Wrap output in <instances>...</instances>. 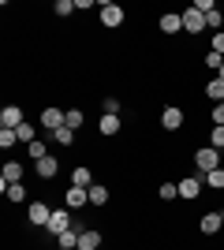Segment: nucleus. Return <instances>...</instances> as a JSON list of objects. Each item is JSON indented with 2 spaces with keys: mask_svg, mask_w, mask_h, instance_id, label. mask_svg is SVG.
<instances>
[{
  "mask_svg": "<svg viewBox=\"0 0 224 250\" xmlns=\"http://www.w3.org/2000/svg\"><path fill=\"white\" fill-rule=\"evenodd\" d=\"M53 142H60V146H71V142H75V131H71V127H56V131H53Z\"/></svg>",
  "mask_w": 224,
  "mask_h": 250,
  "instance_id": "nucleus-25",
  "label": "nucleus"
},
{
  "mask_svg": "<svg viewBox=\"0 0 224 250\" xmlns=\"http://www.w3.org/2000/svg\"><path fill=\"white\" fill-rule=\"evenodd\" d=\"M221 228H224V209H213V213H205L202 224H198V231H202V235H217Z\"/></svg>",
  "mask_w": 224,
  "mask_h": 250,
  "instance_id": "nucleus-11",
  "label": "nucleus"
},
{
  "mask_svg": "<svg viewBox=\"0 0 224 250\" xmlns=\"http://www.w3.org/2000/svg\"><path fill=\"white\" fill-rule=\"evenodd\" d=\"M22 176H26V168H22V161H8V165H4V172H0V187H11V183H22Z\"/></svg>",
  "mask_w": 224,
  "mask_h": 250,
  "instance_id": "nucleus-7",
  "label": "nucleus"
},
{
  "mask_svg": "<svg viewBox=\"0 0 224 250\" xmlns=\"http://www.w3.org/2000/svg\"><path fill=\"white\" fill-rule=\"evenodd\" d=\"M217 79H224V63H221V71H217Z\"/></svg>",
  "mask_w": 224,
  "mask_h": 250,
  "instance_id": "nucleus-36",
  "label": "nucleus"
},
{
  "mask_svg": "<svg viewBox=\"0 0 224 250\" xmlns=\"http://www.w3.org/2000/svg\"><path fill=\"white\" fill-rule=\"evenodd\" d=\"M191 8H194V11H202V15H209V11H217V0H194Z\"/></svg>",
  "mask_w": 224,
  "mask_h": 250,
  "instance_id": "nucleus-33",
  "label": "nucleus"
},
{
  "mask_svg": "<svg viewBox=\"0 0 224 250\" xmlns=\"http://www.w3.org/2000/svg\"><path fill=\"white\" fill-rule=\"evenodd\" d=\"M101 108H105V116H120V112H123V104H120L116 97H105V101H101Z\"/></svg>",
  "mask_w": 224,
  "mask_h": 250,
  "instance_id": "nucleus-30",
  "label": "nucleus"
},
{
  "mask_svg": "<svg viewBox=\"0 0 224 250\" xmlns=\"http://www.w3.org/2000/svg\"><path fill=\"white\" fill-rule=\"evenodd\" d=\"M34 172H38L41 179H56V172H60V161H56V157H41V161L34 165Z\"/></svg>",
  "mask_w": 224,
  "mask_h": 250,
  "instance_id": "nucleus-15",
  "label": "nucleus"
},
{
  "mask_svg": "<svg viewBox=\"0 0 224 250\" xmlns=\"http://www.w3.org/2000/svg\"><path fill=\"white\" fill-rule=\"evenodd\" d=\"M94 183H97V179H94V172H90L86 165H79L71 172V187H94Z\"/></svg>",
  "mask_w": 224,
  "mask_h": 250,
  "instance_id": "nucleus-16",
  "label": "nucleus"
},
{
  "mask_svg": "<svg viewBox=\"0 0 224 250\" xmlns=\"http://www.w3.org/2000/svg\"><path fill=\"white\" fill-rule=\"evenodd\" d=\"M79 250H101V231L86 228L82 235H79Z\"/></svg>",
  "mask_w": 224,
  "mask_h": 250,
  "instance_id": "nucleus-17",
  "label": "nucleus"
},
{
  "mask_svg": "<svg viewBox=\"0 0 224 250\" xmlns=\"http://www.w3.org/2000/svg\"><path fill=\"white\" fill-rule=\"evenodd\" d=\"M221 63H224V56H221V52H213V49L205 52V67H209V71H221Z\"/></svg>",
  "mask_w": 224,
  "mask_h": 250,
  "instance_id": "nucleus-32",
  "label": "nucleus"
},
{
  "mask_svg": "<svg viewBox=\"0 0 224 250\" xmlns=\"http://www.w3.org/2000/svg\"><path fill=\"white\" fill-rule=\"evenodd\" d=\"M209 49H213V52H221V56H224V30L209 38Z\"/></svg>",
  "mask_w": 224,
  "mask_h": 250,
  "instance_id": "nucleus-35",
  "label": "nucleus"
},
{
  "mask_svg": "<svg viewBox=\"0 0 224 250\" xmlns=\"http://www.w3.org/2000/svg\"><path fill=\"white\" fill-rule=\"evenodd\" d=\"M101 26H108V30H116V26H123V19H127V11L120 8V4H101Z\"/></svg>",
  "mask_w": 224,
  "mask_h": 250,
  "instance_id": "nucleus-3",
  "label": "nucleus"
},
{
  "mask_svg": "<svg viewBox=\"0 0 224 250\" xmlns=\"http://www.w3.org/2000/svg\"><path fill=\"white\" fill-rule=\"evenodd\" d=\"M183 30H187V34H205V15H202V11H194V8H187V11H183Z\"/></svg>",
  "mask_w": 224,
  "mask_h": 250,
  "instance_id": "nucleus-12",
  "label": "nucleus"
},
{
  "mask_svg": "<svg viewBox=\"0 0 224 250\" xmlns=\"http://www.w3.org/2000/svg\"><path fill=\"white\" fill-rule=\"evenodd\" d=\"M224 165V153L213 146H202L198 153H194V168H198V176H205V172H213V168Z\"/></svg>",
  "mask_w": 224,
  "mask_h": 250,
  "instance_id": "nucleus-1",
  "label": "nucleus"
},
{
  "mask_svg": "<svg viewBox=\"0 0 224 250\" xmlns=\"http://www.w3.org/2000/svg\"><path fill=\"white\" fill-rule=\"evenodd\" d=\"M183 124H187V116H183L180 104H168V108L161 112V127H164V131H180Z\"/></svg>",
  "mask_w": 224,
  "mask_h": 250,
  "instance_id": "nucleus-5",
  "label": "nucleus"
},
{
  "mask_svg": "<svg viewBox=\"0 0 224 250\" xmlns=\"http://www.w3.org/2000/svg\"><path fill=\"white\" fill-rule=\"evenodd\" d=\"M4 194H8V202H26V187H22V183H11V187H4Z\"/></svg>",
  "mask_w": 224,
  "mask_h": 250,
  "instance_id": "nucleus-27",
  "label": "nucleus"
},
{
  "mask_svg": "<svg viewBox=\"0 0 224 250\" xmlns=\"http://www.w3.org/2000/svg\"><path fill=\"white\" fill-rule=\"evenodd\" d=\"M205 97L213 104H224V79H209L205 83Z\"/></svg>",
  "mask_w": 224,
  "mask_h": 250,
  "instance_id": "nucleus-18",
  "label": "nucleus"
},
{
  "mask_svg": "<svg viewBox=\"0 0 224 250\" xmlns=\"http://www.w3.org/2000/svg\"><path fill=\"white\" fill-rule=\"evenodd\" d=\"M26 120H22V108L19 104H4L0 108V127H8V131H15V127H22Z\"/></svg>",
  "mask_w": 224,
  "mask_h": 250,
  "instance_id": "nucleus-6",
  "label": "nucleus"
},
{
  "mask_svg": "<svg viewBox=\"0 0 224 250\" xmlns=\"http://www.w3.org/2000/svg\"><path fill=\"white\" fill-rule=\"evenodd\" d=\"M26 157H30L34 165H38L41 157H49V149H45V142H41V138H38V142H30V146H26Z\"/></svg>",
  "mask_w": 224,
  "mask_h": 250,
  "instance_id": "nucleus-26",
  "label": "nucleus"
},
{
  "mask_svg": "<svg viewBox=\"0 0 224 250\" xmlns=\"http://www.w3.org/2000/svg\"><path fill=\"white\" fill-rule=\"evenodd\" d=\"M176 187H180V198H183V202H194L198 194H202L205 183H202V176H183Z\"/></svg>",
  "mask_w": 224,
  "mask_h": 250,
  "instance_id": "nucleus-4",
  "label": "nucleus"
},
{
  "mask_svg": "<svg viewBox=\"0 0 224 250\" xmlns=\"http://www.w3.org/2000/svg\"><path fill=\"white\" fill-rule=\"evenodd\" d=\"M221 26H224V11L217 8V11H209V15H205V30H213V34H221Z\"/></svg>",
  "mask_w": 224,
  "mask_h": 250,
  "instance_id": "nucleus-23",
  "label": "nucleus"
},
{
  "mask_svg": "<svg viewBox=\"0 0 224 250\" xmlns=\"http://www.w3.org/2000/svg\"><path fill=\"white\" fill-rule=\"evenodd\" d=\"M157 26H161V34H180L183 30V11H164L157 19Z\"/></svg>",
  "mask_w": 224,
  "mask_h": 250,
  "instance_id": "nucleus-13",
  "label": "nucleus"
},
{
  "mask_svg": "<svg viewBox=\"0 0 224 250\" xmlns=\"http://www.w3.org/2000/svg\"><path fill=\"white\" fill-rule=\"evenodd\" d=\"M90 190V206H108V187L105 183H94V187H86Z\"/></svg>",
  "mask_w": 224,
  "mask_h": 250,
  "instance_id": "nucleus-20",
  "label": "nucleus"
},
{
  "mask_svg": "<svg viewBox=\"0 0 224 250\" xmlns=\"http://www.w3.org/2000/svg\"><path fill=\"white\" fill-rule=\"evenodd\" d=\"M0 146H4V149L19 146V135H15V131H8V127H0Z\"/></svg>",
  "mask_w": 224,
  "mask_h": 250,
  "instance_id": "nucleus-28",
  "label": "nucleus"
},
{
  "mask_svg": "<svg viewBox=\"0 0 224 250\" xmlns=\"http://www.w3.org/2000/svg\"><path fill=\"white\" fill-rule=\"evenodd\" d=\"M209 146L224 153V127H213V131H209Z\"/></svg>",
  "mask_w": 224,
  "mask_h": 250,
  "instance_id": "nucleus-31",
  "label": "nucleus"
},
{
  "mask_svg": "<svg viewBox=\"0 0 224 250\" xmlns=\"http://www.w3.org/2000/svg\"><path fill=\"white\" fill-rule=\"evenodd\" d=\"M157 198H161V202L180 198V187H176V183H157Z\"/></svg>",
  "mask_w": 224,
  "mask_h": 250,
  "instance_id": "nucleus-24",
  "label": "nucleus"
},
{
  "mask_svg": "<svg viewBox=\"0 0 224 250\" xmlns=\"http://www.w3.org/2000/svg\"><path fill=\"white\" fill-rule=\"evenodd\" d=\"M64 116H67V108L49 104V108H41V127L45 131H56V127H64Z\"/></svg>",
  "mask_w": 224,
  "mask_h": 250,
  "instance_id": "nucleus-10",
  "label": "nucleus"
},
{
  "mask_svg": "<svg viewBox=\"0 0 224 250\" xmlns=\"http://www.w3.org/2000/svg\"><path fill=\"white\" fill-rule=\"evenodd\" d=\"M26 220H30V224H38V228H45V224L53 220V209L45 206V202H30V209H26Z\"/></svg>",
  "mask_w": 224,
  "mask_h": 250,
  "instance_id": "nucleus-9",
  "label": "nucleus"
},
{
  "mask_svg": "<svg viewBox=\"0 0 224 250\" xmlns=\"http://www.w3.org/2000/svg\"><path fill=\"white\" fill-rule=\"evenodd\" d=\"M64 206L67 209H86L90 206V190L86 187H67L64 190Z\"/></svg>",
  "mask_w": 224,
  "mask_h": 250,
  "instance_id": "nucleus-8",
  "label": "nucleus"
},
{
  "mask_svg": "<svg viewBox=\"0 0 224 250\" xmlns=\"http://www.w3.org/2000/svg\"><path fill=\"white\" fill-rule=\"evenodd\" d=\"M71 224H75V217H71V209L64 206V209H53V220L45 224V231H49V235L56 239V235H64V231L71 228Z\"/></svg>",
  "mask_w": 224,
  "mask_h": 250,
  "instance_id": "nucleus-2",
  "label": "nucleus"
},
{
  "mask_svg": "<svg viewBox=\"0 0 224 250\" xmlns=\"http://www.w3.org/2000/svg\"><path fill=\"white\" fill-rule=\"evenodd\" d=\"M97 131H101L105 138H112V135L123 131V120H120V116H101V120H97Z\"/></svg>",
  "mask_w": 224,
  "mask_h": 250,
  "instance_id": "nucleus-14",
  "label": "nucleus"
},
{
  "mask_svg": "<svg viewBox=\"0 0 224 250\" xmlns=\"http://www.w3.org/2000/svg\"><path fill=\"white\" fill-rule=\"evenodd\" d=\"M209 120H213V127H224V104H213V112H209Z\"/></svg>",
  "mask_w": 224,
  "mask_h": 250,
  "instance_id": "nucleus-34",
  "label": "nucleus"
},
{
  "mask_svg": "<svg viewBox=\"0 0 224 250\" xmlns=\"http://www.w3.org/2000/svg\"><path fill=\"white\" fill-rule=\"evenodd\" d=\"M53 11L60 15V19H67V15L75 11V0H56V4H53Z\"/></svg>",
  "mask_w": 224,
  "mask_h": 250,
  "instance_id": "nucleus-29",
  "label": "nucleus"
},
{
  "mask_svg": "<svg viewBox=\"0 0 224 250\" xmlns=\"http://www.w3.org/2000/svg\"><path fill=\"white\" fill-rule=\"evenodd\" d=\"M202 183H205L209 190H224V165H221V168H213V172H205Z\"/></svg>",
  "mask_w": 224,
  "mask_h": 250,
  "instance_id": "nucleus-19",
  "label": "nucleus"
},
{
  "mask_svg": "<svg viewBox=\"0 0 224 250\" xmlns=\"http://www.w3.org/2000/svg\"><path fill=\"white\" fill-rule=\"evenodd\" d=\"M15 135H19L22 146H30V142H38V127H34V124H22V127H15Z\"/></svg>",
  "mask_w": 224,
  "mask_h": 250,
  "instance_id": "nucleus-21",
  "label": "nucleus"
},
{
  "mask_svg": "<svg viewBox=\"0 0 224 250\" xmlns=\"http://www.w3.org/2000/svg\"><path fill=\"white\" fill-rule=\"evenodd\" d=\"M64 124L71 127V131H79V127L86 124V112H82V108H67V116H64Z\"/></svg>",
  "mask_w": 224,
  "mask_h": 250,
  "instance_id": "nucleus-22",
  "label": "nucleus"
}]
</instances>
